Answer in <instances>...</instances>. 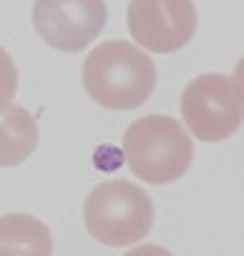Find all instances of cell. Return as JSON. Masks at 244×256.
I'll return each mask as SVG.
<instances>
[{"mask_svg": "<svg viewBox=\"0 0 244 256\" xmlns=\"http://www.w3.org/2000/svg\"><path fill=\"white\" fill-rule=\"evenodd\" d=\"M82 86L102 108L131 111L151 100L156 88V66L134 43L108 40L85 57Z\"/></svg>", "mask_w": 244, "mask_h": 256, "instance_id": "obj_1", "label": "cell"}, {"mask_svg": "<svg viewBox=\"0 0 244 256\" xmlns=\"http://www.w3.org/2000/svg\"><path fill=\"white\" fill-rule=\"evenodd\" d=\"M122 151L131 174L148 185L176 182L193 162L188 128L165 114H148L131 122L122 137Z\"/></svg>", "mask_w": 244, "mask_h": 256, "instance_id": "obj_2", "label": "cell"}, {"mask_svg": "<svg viewBox=\"0 0 244 256\" xmlns=\"http://www.w3.org/2000/svg\"><path fill=\"white\" fill-rule=\"evenodd\" d=\"M85 228L97 242L125 248L148 236L154 225V202L139 185L128 180L100 182L82 205Z\"/></svg>", "mask_w": 244, "mask_h": 256, "instance_id": "obj_3", "label": "cell"}, {"mask_svg": "<svg viewBox=\"0 0 244 256\" xmlns=\"http://www.w3.org/2000/svg\"><path fill=\"white\" fill-rule=\"evenodd\" d=\"M242 80L227 74H202L182 92V120L202 142H222L242 128Z\"/></svg>", "mask_w": 244, "mask_h": 256, "instance_id": "obj_4", "label": "cell"}, {"mask_svg": "<svg viewBox=\"0 0 244 256\" xmlns=\"http://www.w3.org/2000/svg\"><path fill=\"white\" fill-rule=\"evenodd\" d=\"M105 0H34V32L57 52L77 54L88 48L105 28Z\"/></svg>", "mask_w": 244, "mask_h": 256, "instance_id": "obj_5", "label": "cell"}, {"mask_svg": "<svg viewBox=\"0 0 244 256\" xmlns=\"http://www.w3.org/2000/svg\"><path fill=\"white\" fill-rule=\"evenodd\" d=\"M128 32L148 52L173 54L196 32V6L193 0H131Z\"/></svg>", "mask_w": 244, "mask_h": 256, "instance_id": "obj_6", "label": "cell"}, {"mask_svg": "<svg viewBox=\"0 0 244 256\" xmlns=\"http://www.w3.org/2000/svg\"><path fill=\"white\" fill-rule=\"evenodd\" d=\"M54 239L48 225L28 214L0 216V256H51Z\"/></svg>", "mask_w": 244, "mask_h": 256, "instance_id": "obj_7", "label": "cell"}, {"mask_svg": "<svg viewBox=\"0 0 244 256\" xmlns=\"http://www.w3.org/2000/svg\"><path fill=\"white\" fill-rule=\"evenodd\" d=\"M40 131L34 117L20 106H9L0 117V168L26 162L34 154Z\"/></svg>", "mask_w": 244, "mask_h": 256, "instance_id": "obj_8", "label": "cell"}, {"mask_svg": "<svg viewBox=\"0 0 244 256\" xmlns=\"http://www.w3.org/2000/svg\"><path fill=\"white\" fill-rule=\"evenodd\" d=\"M14 94H17V66L0 46V114L11 106Z\"/></svg>", "mask_w": 244, "mask_h": 256, "instance_id": "obj_9", "label": "cell"}, {"mask_svg": "<svg viewBox=\"0 0 244 256\" xmlns=\"http://www.w3.org/2000/svg\"><path fill=\"white\" fill-rule=\"evenodd\" d=\"M125 256H173L171 250H165L162 245H139L134 250H128Z\"/></svg>", "mask_w": 244, "mask_h": 256, "instance_id": "obj_10", "label": "cell"}]
</instances>
